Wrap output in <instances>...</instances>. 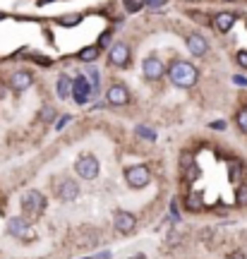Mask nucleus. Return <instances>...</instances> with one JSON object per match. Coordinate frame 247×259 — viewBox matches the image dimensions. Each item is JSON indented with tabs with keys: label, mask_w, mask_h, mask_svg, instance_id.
<instances>
[{
	"label": "nucleus",
	"mask_w": 247,
	"mask_h": 259,
	"mask_svg": "<svg viewBox=\"0 0 247 259\" xmlns=\"http://www.w3.org/2000/svg\"><path fill=\"white\" fill-rule=\"evenodd\" d=\"M168 77H171V82H173L175 87L190 89V87L197 84L199 72H197V67H194L192 63H187V60H175V63H171V67H168Z\"/></svg>",
	"instance_id": "f257e3e1"
},
{
	"label": "nucleus",
	"mask_w": 247,
	"mask_h": 259,
	"mask_svg": "<svg viewBox=\"0 0 247 259\" xmlns=\"http://www.w3.org/2000/svg\"><path fill=\"white\" fill-rule=\"evenodd\" d=\"M46 197L38 192V190H29L22 194V211L27 219H38L41 213L46 211Z\"/></svg>",
	"instance_id": "f03ea898"
},
{
	"label": "nucleus",
	"mask_w": 247,
	"mask_h": 259,
	"mask_svg": "<svg viewBox=\"0 0 247 259\" xmlns=\"http://www.w3.org/2000/svg\"><path fill=\"white\" fill-rule=\"evenodd\" d=\"M125 183L132 190H142V187H147L151 183V170L147 166H142V163L125 168Z\"/></svg>",
	"instance_id": "7ed1b4c3"
},
{
	"label": "nucleus",
	"mask_w": 247,
	"mask_h": 259,
	"mask_svg": "<svg viewBox=\"0 0 247 259\" xmlns=\"http://www.w3.org/2000/svg\"><path fill=\"white\" fill-rule=\"evenodd\" d=\"M74 170H77V176L82 178V180H96V178H99V170H101V163L94 154H84V156L77 158Z\"/></svg>",
	"instance_id": "20e7f679"
},
{
	"label": "nucleus",
	"mask_w": 247,
	"mask_h": 259,
	"mask_svg": "<svg viewBox=\"0 0 247 259\" xmlns=\"http://www.w3.org/2000/svg\"><path fill=\"white\" fill-rule=\"evenodd\" d=\"M113 226H115V231H118V233L128 235V233L135 231V226H137V219H135V213L118 209V211L113 213Z\"/></svg>",
	"instance_id": "39448f33"
},
{
	"label": "nucleus",
	"mask_w": 247,
	"mask_h": 259,
	"mask_svg": "<svg viewBox=\"0 0 247 259\" xmlns=\"http://www.w3.org/2000/svg\"><path fill=\"white\" fill-rule=\"evenodd\" d=\"M130 58H132V51H130L128 44H115L108 53V63L115 65V67H128Z\"/></svg>",
	"instance_id": "423d86ee"
},
{
	"label": "nucleus",
	"mask_w": 247,
	"mask_h": 259,
	"mask_svg": "<svg viewBox=\"0 0 247 259\" xmlns=\"http://www.w3.org/2000/svg\"><path fill=\"white\" fill-rule=\"evenodd\" d=\"M142 72H144V77H147V79L156 82V79H161V77H163L166 67H163V63H161L156 56H149V58H144V63H142Z\"/></svg>",
	"instance_id": "0eeeda50"
},
{
	"label": "nucleus",
	"mask_w": 247,
	"mask_h": 259,
	"mask_svg": "<svg viewBox=\"0 0 247 259\" xmlns=\"http://www.w3.org/2000/svg\"><path fill=\"white\" fill-rule=\"evenodd\" d=\"M106 101L110 103V106H125V103H130V92L125 84H113L108 92H106Z\"/></svg>",
	"instance_id": "6e6552de"
},
{
	"label": "nucleus",
	"mask_w": 247,
	"mask_h": 259,
	"mask_svg": "<svg viewBox=\"0 0 247 259\" xmlns=\"http://www.w3.org/2000/svg\"><path fill=\"white\" fill-rule=\"evenodd\" d=\"M185 44H187V51H190L194 58H204L209 53V41L201 36V34H190Z\"/></svg>",
	"instance_id": "1a4fd4ad"
},
{
	"label": "nucleus",
	"mask_w": 247,
	"mask_h": 259,
	"mask_svg": "<svg viewBox=\"0 0 247 259\" xmlns=\"http://www.w3.org/2000/svg\"><path fill=\"white\" fill-rule=\"evenodd\" d=\"M89 92H92V84L87 82V77H74L72 79V96H74V101L79 103V106H84L87 103V96H89Z\"/></svg>",
	"instance_id": "9d476101"
},
{
	"label": "nucleus",
	"mask_w": 247,
	"mask_h": 259,
	"mask_svg": "<svg viewBox=\"0 0 247 259\" xmlns=\"http://www.w3.org/2000/svg\"><path fill=\"white\" fill-rule=\"evenodd\" d=\"M8 235L10 238H29V223L22 216H12L8 221Z\"/></svg>",
	"instance_id": "9b49d317"
},
{
	"label": "nucleus",
	"mask_w": 247,
	"mask_h": 259,
	"mask_svg": "<svg viewBox=\"0 0 247 259\" xmlns=\"http://www.w3.org/2000/svg\"><path fill=\"white\" fill-rule=\"evenodd\" d=\"M58 197H60V202H74L79 197V183L77 180H63V185L58 190Z\"/></svg>",
	"instance_id": "f8f14e48"
},
{
	"label": "nucleus",
	"mask_w": 247,
	"mask_h": 259,
	"mask_svg": "<svg viewBox=\"0 0 247 259\" xmlns=\"http://www.w3.org/2000/svg\"><path fill=\"white\" fill-rule=\"evenodd\" d=\"M185 209L190 213H199L204 209V194L199 190H192V192L185 197Z\"/></svg>",
	"instance_id": "ddd939ff"
},
{
	"label": "nucleus",
	"mask_w": 247,
	"mask_h": 259,
	"mask_svg": "<svg viewBox=\"0 0 247 259\" xmlns=\"http://www.w3.org/2000/svg\"><path fill=\"white\" fill-rule=\"evenodd\" d=\"M10 87H12L15 92H24V89H29V87H31V74L24 72V70L15 72L12 77H10Z\"/></svg>",
	"instance_id": "4468645a"
},
{
	"label": "nucleus",
	"mask_w": 247,
	"mask_h": 259,
	"mask_svg": "<svg viewBox=\"0 0 247 259\" xmlns=\"http://www.w3.org/2000/svg\"><path fill=\"white\" fill-rule=\"evenodd\" d=\"M245 176V166H242V161L240 158H230L228 161V180L233 185H238L240 180Z\"/></svg>",
	"instance_id": "2eb2a0df"
},
{
	"label": "nucleus",
	"mask_w": 247,
	"mask_h": 259,
	"mask_svg": "<svg viewBox=\"0 0 247 259\" xmlns=\"http://www.w3.org/2000/svg\"><path fill=\"white\" fill-rule=\"evenodd\" d=\"M233 24H235V15L233 12H221V15L214 17V27L219 29V31H230Z\"/></svg>",
	"instance_id": "dca6fc26"
},
{
	"label": "nucleus",
	"mask_w": 247,
	"mask_h": 259,
	"mask_svg": "<svg viewBox=\"0 0 247 259\" xmlns=\"http://www.w3.org/2000/svg\"><path fill=\"white\" fill-rule=\"evenodd\" d=\"M55 89H58V96H60V99H70V96H72V79H70L67 74H60Z\"/></svg>",
	"instance_id": "f3484780"
},
{
	"label": "nucleus",
	"mask_w": 247,
	"mask_h": 259,
	"mask_svg": "<svg viewBox=\"0 0 247 259\" xmlns=\"http://www.w3.org/2000/svg\"><path fill=\"white\" fill-rule=\"evenodd\" d=\"M99 53H101V48L94 44V46H87V48H82L79 53H77V58L79 60H84V63H94L96 58H99Z\"/></svg>",
	"instance_id": "a211bd4d"
},
{
	"label": "nucleus",
	"mask_w": 247,
	"mask_h": 259,
	"mask_svg": "<svg viewBox=\"0 0 247 259\" xmlns=\"http://www.w3.org/2000/svg\"><path fill=\"white\" fill-rule=\"evenodd\" d=\"M137 137H142V139H147V142H156V132L151 127H147V125H137Z\"/></svg>",
	"instance_id": "6ab92c4d"
},
{
	"label": "nucleus",
	"mask_w": 247,
	"mask_h": 259,
	"mask_svg": "<svg viewBox=\"0 0 247 259\" xmlns=\"http://www.w3.org/2000/svg\"><path fill=\"white\" fill-rule=\"evenodd\" d=\"M235 204L238 206H247V185L235 187Z\"/></svg>",
	"instance_id": "aec40b11"
},
{
	"label": "nucleus",
	"mask_w": 247,
	"mask_h": 259,
	"mask_svg": "<svg viewBox=\"0 0 247 259\" xmlns=\"http://www.w3.org/2000/svg\"><path fill=\"white\" fill-rule=\"evenodd\" d=\"M58 22L65 24V27H74V24H79V22H82V15H67V17H60Z\"/></svg>",
	"instance_id": "412c9836"
},
{
	"label": "nucleus",
	"mask_w": 247,
	"mask_h": 259,
	"mask_svg": "<svg viewBox=\"0 0 247 259\" xmlns=\"http://www.w3.org/2000/svg\"><path fill=\"white\" fill-rule=\"evenodd\" d=\"M41 120L44 122H53L55 120V108L53 106H44V111H41Z\"/></svg>",
	"instance_id": "4be33fe9"
},
{
	"label": "nucleus",
	"mask_w": 247,
	"mask_h": 259,
	"mask_svg": "<svg viewBox=\"0 0 247 259\" xmlns=\"http://www.w3.org/2000/svg\"><path fill=\"white\" fill-rule=\"evenodd\" d=\"M235 122H238L240 132H245V135H247V108H245V111H240L238 115H235Z\"/></svg>",
	"instance_id": "5701e85b"
},
{
	"label": "nucleus",
	"mask_w": 247,
	"mask_h": 259,
	"mask_svg": "<svg viewBox=\"0 0 247 259\" xmlns=\"http://www.w3.org/2000/svg\"><path fill=\"white\" fill-rule=\"evenodd\" d=\"M70 122H72V118H70V115H63L60 120L55 122V130L60 132V130H65V127H67V125H70Z\"/></svg>",
	"instance_id": "b1692460"
},
{
	"label": "nucleus",
	"mask_w": 247,
	"mask_h": 259,
	"mask_svg": "<svg viewBox=\"0 0 247 259\" xmlns=\"http://www.w3.org/2000/svg\"><path fill=\"white\" fill-rule=\"evenodd\" d=\"M122 3H125V8H128V12H139V8H142V5H139L137 0H122Z\"/></svg>",
	"instance_id": "393cba45"
},
{
	"label": "nucleus",
	"mask_w": 247,
	"mask_h": 259,
	"mask_svg": "<svg viewBox=\"0 0 247 259\" xmlns=\"http://www.w3.org/2000/svg\"><path fill=\"white\" fill-rule=\"evenodd\" d=\"M144 5H149L151 10H158L166 5V0H144Z\"/></svg>",
	"instance_id": "a878e982"
},
{
	"label": "nucleus",
	"mask_w": 247,
	"mask_h": 259,
	"mask_svg": "<svg viewBox=\"0 0 247 259\" xmlns=\"http://www.w3.org/2000/svg\"><path fill=\"white\" fill-rule=\"evenodd\" d=\"M233 84H238V87H247V77H242V74H233Z\"/></svg>",
	"instance_id": "bb28decb"
},
{
	"label": "nucleus",
	"mask_w": 247,
	"mask_h": 259,
	"mask_svg": "<svg viewBox=\"0 0 247 259\" xmlns=\"http://www.w3.org/2000/svg\"><path fill=\"white\" fill-rule=\"evenodd\" d=\"M238 65L247 70V51H240V53H238Z\"/></svg>",
	"instance_id": "cd10ccee"
},
{
	"label": "nucleus",
	"mask_w": 247,
	"mask_h": 259,
	"mask_svg": "<svg viewBox=\"0 0 247 259\" xmlns=\"http://www.w3.org/2000/svg\"><path fill=\"white\" fill-rule=\"evenodd\" d=\"M226 125H228V122H223V120H214V122L209 125V127H211V130H226Z\"/></svg>",
	"instance_id": "c85d7f7f"
},
{
	"label": "nucleus",
	"mask_w": 247,
	"mask_h": 259,
	"mask_svg": "<svg viewBox=\"0 0 247 259\" xmlns=\"http://www.w3.org/2000/svg\"><path fill=\"white\" fill-rule=\"evenodd\" d=\"M34 60H36V63H41V65H44V67H51V60H48V58H41V56H34Z\"/></svg>",
	"instance_id": "c756f323"
},
{
	"label": "nucleus",
	"mask_w": 247,
	"mask_h": 259,
	"mask_svg": "<svg viewBox=\"0 0 247 259\" xmlns=\"http://www.w3.org/2000/svg\"><path fill=\"white\" fill-rule=\"evenodd\" d=\"M228 259H245V254H242V252H233Z\"/></svg>",
	"instance_id": "7c9ffc66"
},
{
	"label": "nucleus",
	"mask_w": 247,
	"mask_h": 259,
	"mask_svg": "<svg viewBox=\"0 0 247 259\" xmlns=\"http://www.w3.org/2000/svg\"><path fill=\"white\" fill-rule=\"evenodd\" d=\"M87 259H96V257H87Z\"/></svg>",
	"instance_id": "2f4dec72"
}]
</instances>
